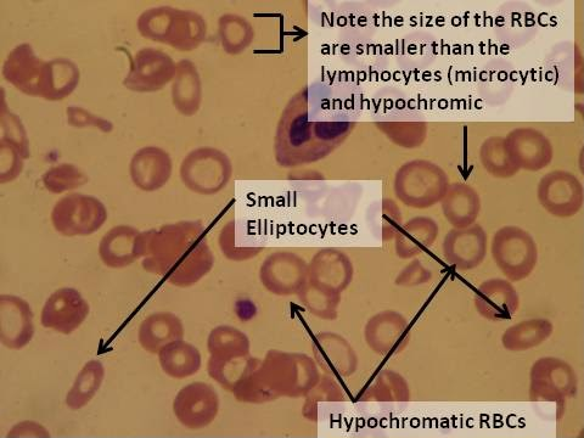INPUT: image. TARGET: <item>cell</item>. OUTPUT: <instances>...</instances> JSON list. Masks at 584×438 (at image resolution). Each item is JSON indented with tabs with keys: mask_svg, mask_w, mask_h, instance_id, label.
Returning <instances> with one entry per match:
<instances>
[{
	"mask_svg": "<svg viewBox=\"0 0 584 438\" xmlns=\"http://www.w3.org/2000/svg\"><path fill=\"white\" fill-rule=\"evenodd\" d=\"M47 64L37 58L31 46L22 44L8 56L3 73L7 81L22 93L42 97Z\"/></svg>",
	"mask_w": 584,
	"mask_h": 438,
	"instance_id": "obj_15",
	"label": "cell"
},
{
	"mask_svg": "<svg viewBox=\"0 0 584 438\" xmlns=\"http://www.w3.org/2000/svg\"><path fill=\"white\" fill-rule=\"evenodd\" d=\"M132 182L143 192H156L165 187L172 176L170 154L157 146H146L134 154L129 166Z\"/></svg>",
	"mask_w": 584,
	"mask_h": 438,
	"instance_id": "obj_18",
	"label": "cell"
},
{
	"mask_svg": "<svg viewBox=\"0 0 584 438\" xmlns=\"http://www.w3.org/2000/svg\"><path fill=\"white\" fill-rule=\"evenodd\" d=\"M176 72L177 64L170 55L154 48H144L134 55L123 86L133 92L154 93L173 81Z\"/></svg>",
	"mask_w": 584,
	"mask_h": 438,
	"instance_id": "obj_8",
	"label": "cell"
},
{
	"mask_svg": "<svg viewBox=\"0 0 584 438\" xmlns=\"http://www.w3.org/2000/svg\"><path fill=\"white\" fill-rule=\"evenodd\" d=\"M105 374L103 363L97 361V359L84 364L81 372L76 376L69 395H67V404H70L71 407L80 408L84 404L91 402L92 398L99 392L101 385H103Z\"/></svg>",
	"mask_w": 584,
	"mask_h": 438,
	"instance_id": "obj_30",
	"label": "cell"
},
{
	"mask_svg": "<svg viewBox=\"0 0 584 438\" xmlns=\"http://www.w3.org/2000/svg\"><path fill=\"white\" fill-rule=\"evenodd\" d=\"M553 333L554 325L549 319H525L504 331L502 345L509 352H526L543 345Z\"/></svg>",
	"mask_w": 584,
	"mask_h": 438,
	"instance_id": "obj_24",
	"label": "cell"
},
{
	"mask_svg": "<svg viewBox=\"0 0 584 438\" xmlns=\"http://www.w3.org/2000/svg\"><path fill=\"white\" fill-rule=\"evenodd\" d=\"M2 126H3V142H7L14 145L16 149L20 150L22 156L27 159L30 157V149H28V140L24 126L21 125V121L18 116L9 114V117L3 114L2 116Z\"/></svg>",
	"mask_w": 584,
	"mask_h": 438,
	"instance_id": "obj_36",
	"label": "cell"
},
{
	"mask_svg": "<svg viewBox=\"0 0 584 438\" xmlns=\"http://www.w3.org/2000/svg\"><path fill=\"white\" fill-rule=\"evenodd\" d=\"M138 340L146 352L159 355L166 346L184 340L183 322L170 312L151 314L140 324Z\"/></svg>",
	"mask_w": 584,
	"mask_h": 438,
	"instance_id": "obj_22",
	"label": "cell"
},
{
	"mask_svg": "<svg viewBox=\"0 0 584 438\" xmlns=\"http://www.w3.org/2000/svg\"><path fill=\"white\" fill-rule=\"evenodd\" d=\"M212 267L213 256L210 247L207 246L206 241H202L167 280L178 288H190L206 277Z\"/></svg>",
	"mask_w": 584,
	"mask_h": 438,
	"instance_id": "obj_29",
	"label": "cell"
},
{
	"mask_svg": "<svg viewBox=\"0 0 584 438\" xmlns=\"http://www.w3.org/2000/svg\"><path fill=\"white\" fill-rule=\"evenodd\" d=\"M49 192L64 193L66 190L80 188L87 182L84 174L72 165L54 167L43 178Z\"/></svg>",
	"mask_w": 584,
	"mask_h": 438,
	"instance_id": "obj_34",
	"label": "cell"
},
{
	"mask_svg": "<svg viewBox=\"0 0 584 438\" xmlns=\"http://www.w3.org/2000/svg\"><path fill=\"white\" fill-rule=\"evenodd\" d=\"M480 199L475 190L459 187L454 190L445 206L448 221L458 229L469 228L480 213Z\"/></svg>",
	"mask_w": 584,
	"mask_h": 438,
	"instance_id": "obj_31",
	"label": "cell"
},
{
	"mask_svg": "<svg viewBox=\"0 0 584 438\" xmlns=\"http://www.w3.org/2000/svg\"><path fill=\"white\" fill-rule=\"evenodd\" d=\"M108 210L94 196L71 194L56 202L52 223L64 237H89L108 221Z\"/></svg>",
	"mask_w": 584,
	"mask_h": 438,
	"instance_id": "obj_5",
	"label": "cell"
},
{
	"mask_svg": "<svg viewBox=\"0 0 584 438\" xmlns=\"http://www.w3.org/2000/svg\"><path fill=\"white\" fill-rule=\"evenodd\" d=\"M482 161L493 176L510 178L520 171L510 154L507 139L493 138L482 148Z\"/></svg>",
	"mask_w": 584,
	"mask_h": 438,
	"instance_id": "obj_33",
	"label": "cell"
},
{
	"mask_svg": "<svg viewBox=\"0 0 584 438\" xmlns=\"http://www.w3.org/2000/svg\"><path fill=\"white\" fill-rule=\"evenodd\" d=\"M91 307L81 292L63 288L53 292L44 303L41 323L55 333L71 335L86 322Z\"/></svg>",
	"mask_w": 584,
	"mask_h": 438,
	"instance_id": "obj_9",
	"label": "cell"
},
{
	"mask_svg": "<svg viewBox=\"0 0 584 438\" xmlns=\"http://www.w3.org/2000/svg\"><path fill=\"white\" fill-rule=\"evenodd\" d=\"M581 170H582V173H583V176H584V150H583V153H582V156H581Z\"/></svg>",
	"mask_w": 584,
	"mask_h": 438,
	"instance_id": "obj_39",
	"label": "cell"
},
{
	"mask_svg": "<svg viewBox=\"0 0 584 438\" xmlns=\"http://www.w3.org/2000/svg\"><path fill=\"white\" fill-rule=\"evenodd\" d=\"M144 233L129 226L112 228L99 245V256L106 267L121 269L142 260Z\"/></svg>",
	"mask_w": 584,
	"mask_h": 438,
	"instance_id": "obj_17",
	"label": "cell"
},
{
	"mask_svg": "<svg viewBox=\"0 0 584 438\" xmlns=\"http://www.w3.org/2000/svg\"><path fill=\"white\" fill-rule=\"evenodd\" d=\"M261 282L268 291L278 296L299 294L305 284V274L299 258L274 255L261 268Z\"/></svg>",
	"mask_w": 584,
	"mask_h": 438,
	"instance_id": "obj_20",
	"label": "cell"
},
{
	"mask_svg": "<svg viewBox=\"0 0 584 438\" xmlns=\"http://www.w3.org/2000/svg\"><path fill=\"white\" fill-rule=\"evenodd\" d=\"M35 314L30 303L15 295L0 296V342L9 350H22L35 336Z\"/></svg>",
	"mask_w": 584,
	"mask_h": 438,
	"instance_id": "obj_10",
	"label": "cell"
},
{
	"mask_svg": "<svg viewBox=\"0 0 584 438\" xmlns=\"http://www.w3.org/2000/svg\"><path fill=\"white\" fill-rule=\"evenodd\" d=\"M312 347L313 359L324 373L334 378H348L357 372V353L344 336L325 331L314 338Z\"/></svg>",
	"mask_w": 584,
	"mask_h": 438,
	"instance_id": "obj_13",
	"label": "cell"
},
{
	"mask_svg": "<svg viewBox=\"0 0 584 438\" xmlns=\"http://www.w3.org/2000/svg\"><path fill=\"white\" fill-rule=\"evenodd\" d=\"M157 356L162 372L172 379L190 378L199 373L202 364L199 348L184 340L166 346Z\"/></svg>",
	"mask_w": 584,
	"mask_h": 438,
	"instance_id": "obj_25",
	"label": "cell"
},
{
	"mask_svg": "<svg viewBox=\"0 0 584 438\" xmlns=\"http://www.w3.org/2000/svg\"><path fill=\"white\" fill-rule=\"evenodd\" d=\"M80 83V70L67 59H54L47 64L42 98L52 101L64 100Z\"/></svg>",
	"mask_w": 584,
	"mask_h": 438,
	"instance_id": "obj_26",
	"label": "cell"
},
{
	"mask_svg": "<svg viewBox=\"0 0 584 438\" xmlns=\"http://www.w3.org/2000/svg\"><path fill=\"white\" fill-rule=\"evenodd\" d=\"M510 154L520 170L538 172L553 161L552 143L541 131L532 127L515 128L507 138Z\"/></svg>",
	"mask_w": 584,
	"mask_h": 438,
	"instance_id": "obj_14",
	"label": "cell"
},
{
	"mask_svg": "<svg viewBox=\"0 0 584 438\" xmlns=\"http://www.w3.org/2000/svg\"><path fill=\"white\" fill-rule=\"evenodd\" d=\"M218 411V395L209 384L193 383L179 391L174 401V412L183 423L207 424Z\"/></svg>",
	"mask_w": 584,
	"mask_h": 438,
	"instance_id": "obj_21",
	"label": "cell"
},
{
	"mask_svg": "<svg viewBox=\"0 0 584 438\" xmlns=\"http://www.w3.org/2000/svg\"><path fill=\"white\" fill-rule=\"evenodd\" d=\"M487 254V235L480 226L454 229L447 235L445 255L454 267L469 271L479 267Z\"/></svg>",
	"mask_w": 584,
	"mask_h": 438,
	"instance_id": "obj_19",
	"label": "cell"
},
{
	"mask_svg": "<svg viewBox=\"0 0 584 438\" xmlns=\"http://www.w3.org/2000/svg\"><path fill=\"white\" fill-rule=\"evenodd\" d=\"M499 20L507 31L508 43L514 46H524L537 33L535 11L529 4L510 3Z\"/></svg>",
	"mask_w": 584,
	"mask_h": 438,
	"instance_id": "obj_27",
	"label": "cell"
},
{
	"mask_svg": "<svg viewBox=\"0 0 584 438\" xmlns=\"http://www.w3.org/2000/svg\"><path fill=\"white\" fill-rule=\"evenodd\" d=\"M67 121H69L70 125L75 128L94 127L105 133L112 131V125L110 122L92 115L91 112H88L87 110L77 108V106H71L70 109H67Z\"/></svg>",
	"mask_w": 584,
	"mask_h": 438,
	"instance_id": "obj_37",
	"label": "cell"
},
{
	"mask_svg": "<svg viewBox=\"0 0 584 438\" xmlns=\"http://www.w3.org/2000/svg\"><path fill=\"white\" fill-rule=\"evenodd\" d=\"M436 235H424L423 227H411L408 229L406 240H402L401 244H412L414 246V252L419 250V247L426 245L428 240H435Z\"/></svg>",
	"mask_w": 584,
	"mask_h": 438,
	"instance_id": "obj_38",
	"label": "cell"
},
{
	"mask_svg": "<svg viewBox=\"0 0 584 438\" xmlns=\"http://www.w3.org/2000/svg\"><path fill=\"white\" fill-rule=\"evenodd\" d=\"M232 167L228 157L217 149L193 150L182 162V182L193 193L213 195L221 192L229 181Z\"/></svg>",
	"mask_w": 584,
	"mask_h": 438,
	"instance_id": "obj_6",
	"label": "cell"
},
{
	"mask_svg": "<svg viewBox=\"0 0 584 438\" xmlns=\"http://www.w3.org/2000/svg\"><path fill=\"white\" fill-rule=\"evenodd\" d=\"M531 393L539 397H566L577 390L578 376L564 359L543 357L530 372Z\"/></svg>",
	"mask_w": 584,
	"mask_h": 438,
	"instance_id": "obj_11",
	"label": "cell"
},
{
	"mask_svg": "<svg viewBox=\"0 0 584 438\" xmlns=\"http://www.w3.org/2000/svg\"><path fill=\"white\" fill-rule=\"evenodd\" d=\"M250 347V340L243 331L228 325L213 329L207 340L212 359L249 357Z\"/></svg>",
	"mask_w": 584,
	"mask_h": 438,
	"instance_id": "obj_28",
	"label": "cell"
},
{
	"mask_svg": "<svg viewBox=\"0 0 584 438\" xmlns=\"http://www.w3.org/2000/svg\"><path fill=\"white\" fill-rule=\"evenodd\" d=\"M369 390L380 398L379 401H397L400 398H406L408 386L406 379L402 378L400 374L392 372V370H384L376 376Z\"/></svg>",
	"mask_w": 584,
	"mask_h": 438,
	"instance_id": "obj_35",
	"label": "cell"
},
{
	"mask_svg": "<svg viewBox=\"0 0 584 438\" xmlns=\"http://www.w3.org/2000/svg\"><path fill=\"white\" fill-rule=\"evenodd\" d=\"M475 307L482 318L502 322L513 318L520 307V296L507 279L486 280L475 292Z\"/></svg>",
	"mask_w": 584,
	"mask_h": 438,
	"instance_id": "obj_16",
	"label": "cell"
},
{
	"mask_svg": "<svg viewBox=\"0 0 584 438\" xmlns=\"http://www.w3.org/2000/svg\"><path fill=\"white\" fill-rule=\"evenodd\" d=\"M174 108L184 116L198 114L202 101V83L198 69L189 60L179 61L172 84Z\"/></svg>",
	"mask_w": 584,
	"mask_h": 438,
	"instance_id": "obj_23",
	"label": "cell"
},
{
	"mask_svg": "<svg viewBox=\"0 0 584 438\" xmlns=\"http://www.w3.org/2000/svg\"><path fill=\"white\" fill-rule=\"evenodd\" d=\"M537 198L549 215L570 218L582 210L584 188L575 174L567 171H553L547 173L539 181Z\"/></svg>",
	"mask_w": 584,
	"mask_h": 438,
	"instance_id": "obj_7",
	"label": "cell"
},
{
	"mask_svg": "<svg viewBox=\"0 0 584 438\" xmlns=\"http://www.w3.org/2000/svg\"><path fill=\"white\" fill-rule=\"evenodd\" d=\"M492 256L510 282H521L529 278L537 267L538 246L527 230L507 226L494 234Z\"/></svg>",
	"mask_w": 584,
	"mask_h": 438,
	"instance_id": "obj_4",
	"label": "cell"
},
{
	"mask_svg": "<svg viewBox=\"0 0 584 438\" xmlns=\"http://www.w3.org/2000/svg\"><path fill=\"white\" fill-rule=\"evenodd\" d=\"M261 373L269 392L300 396L317 386L318 365L303 353L271 351L261 361Z\"/></svg>",
	"mask_w": 584,
	"mask_h": 438,
	"instance_id": "obj_3",
	"label": "cell"
},
{
	"mask_svg": "<svg viewBox=\"0 0 584 438\" xmlns=\"http://www.w3.org/2000/svg\"><path fill=\"white\" fill-rule=\"evenodd\" d=\"M409 322L398 311H381L368 320L364 339L370 350L379 356H390L408 342Z\"/></svg>",
	"mask_w": 584,
	"mask_h": 438,
	"instance_id": "obj_12",
	"label": "cell"
},
{
	"mask_svg": "<svg viewBox=\"0 0 584 438\" xmlns=\"http://www.w3.org/2000/svg\"><path fill=\"white\" fill-rule=\"evenodd\" d=\"M140 35L181 52H192L206 39L204 19L193 11L160 7L146 10L138 20Z\"/></svg>",
	"mask_w": 584,
	"mask_h": 438,
	"instance_id": "obj_2",
	"label": "cell"
},
{
	"mask_svg": "<svg viewBox=\"0 0 584 438\" xmlns=\"http://www.w3.org/2000/svg\"><path fill=\"white\" fill-rule=\"evenodd\" d=\"M202 241L204 229L195 222L150 230L144 233L143 267L146 271L168 278Z\"/></svg>",
	"mask_w": 584,
	"mask_h": 438,
	"instance_id": "obj_1",
	"label": "cell"
},
{
	"mask_svg": "<svg viewBox=\"0 0 584 438\" xmlns=\"http://www.w3.org/2000/svg\"><path fill=\"white\" fill-rule=\"evenodd\" d=\"M340 292L322 288L317 284L303 286L300 291L302 306L312 316L324 320H334L339 316Z\"/></svg>",
	"mask_w": 584,
	"mask_h": 438,
	"instance_id": "obj_32",
	"label": "cell"
}]
</instances>
